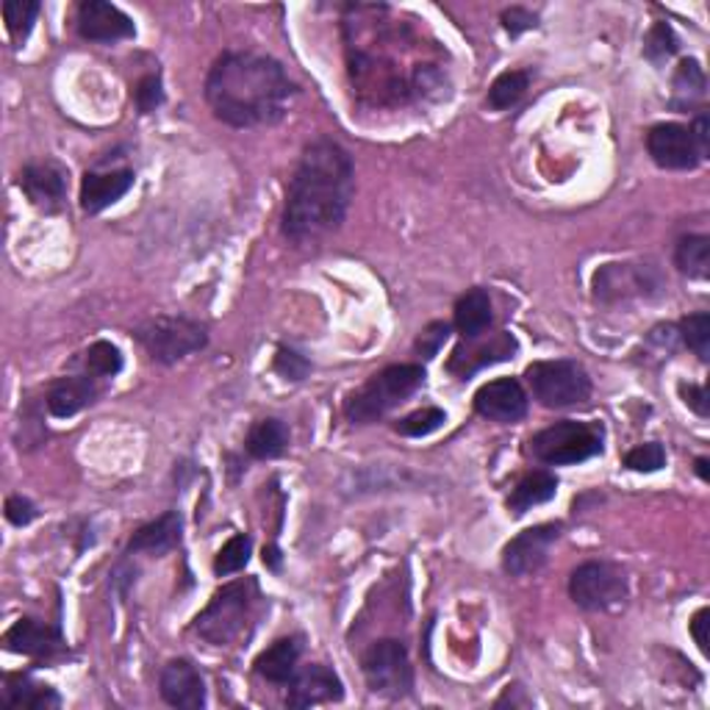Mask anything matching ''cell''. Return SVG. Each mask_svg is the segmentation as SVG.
Instances as JSON below:
<instances>
[{
  "mask_svg": "<svg viewBox=\"0 0 710 710\" xmlns=\"http://www.w3.org/2000/svg\"><path fill=\"white\" fill-rule=\"evenodd\" d=\"M356 192V172L345 147L317 139L303 150L283 206V234L292 241H314L339 228Z\"/></svg>",
  "mask_w": 710,
  "mask_h": 710,
  "instance_id": "cell-1",
  "label": "cell"
},
{
  "mask_svg": "<svg viewBox=\"0 0 710 710\" xmlns=\"http://www.w3.org/2000/svg\"><path fill=\"white\" fill-rule=\"evenodd\" d=\"M294 83L272 56L230 50L223 54L206 78V100L214 117L234 128L275 125L292 106Z\"/></svg>",
  "mask_w": 710,
  "mask_h": 710,
  "instance_id": "cell-2",
  "label": "cell"
},
{
  "mask_svg": "<svg viewBox=\"0 0 710 710\" xmlns=\"http://www.w3.org/2000/svg\"><path fill=\"white\" fill-rule=\"evenodd\" d=\"M425 383V370L419 364H394L372 375L345 405V414L352 425H370L388 414L394 405L412 397Z\"/></svg>",
  "mask_w": 710,
  "mask_h": 710,
  "instance_id": "cell-3",
  "label": "cell"
},
{
  "mask_svg": "<svg viewBox=\"0 0 710 710\" xmlns=\"http://www.w3.org/2000/svg\"><path fill=\"white\" fill-rule=\"evenodd\" d=\"M256 599H259V586L252 577L228 583L214 594L212 602L194 619V633L214 646L230 644L245 630Z\"/></svg>",
  "mask_w": 710,
  "mask_h": 710,
  "instance_id": "cell-4",
  "label": "cell"
},
{
  "mask_svg": "<svg viewBox=\"0 0 710 710\" xmlns=\"http://www.w3.org/2000/svg\"><path fill=\"white\" fill-rule=\"evenodd\" d=\"M533 459L546 466H572L602 452V428L588 422L564 419L530 439Z\"/></svg>",
  "mask_w": 710,
  "mask_h": 710,
  "instance_id": "cell-5",
  "label": "cell"
},
{
  "mask_svg": "<svg viewBox=\"0 0 710 710\" xmlns=\"http://www.w3.org/2000/svg\"><path fill=\"white\" fill-rule=\"evenodd\" d=\"M136 339L145 347L147 356L159 364H176L192 352L203 350L209 345L206 325L189 317H150L136 328Z\"/></svg>",
  "mask_w": 710,
  "mask_h": 710,
  "instance_id": "cell-6",
  "label": "cell"
},
{
  "mask_svg": "<svg viewBox=\"0 0 710 710\" xmlns=\"http://www.w3.org/2000/svg\"><path fill=\"white\" fill-rule=\"evenodd\" d=\"M525 377L544 408H572L591 397V377L577 361H536Z\"/></svg>",
  "mask_w": 710,
  "mask_h": 710,
  "instance_id": "cell-7",
  "label": "cell"
},
{
  "mask_svg": "<svg viewBox=\"0 0 710 710\" xmlns=\"http://www.w3.org/2000/svg\"><path fill=\"white\" fill-rule=\"evenodd\" d=\"M364 677L372 694L386 699H403L414 688V669L403 641L383 639L364 655Z\"/></svg>",
  "mask_w": 710,
  "mask_h": 710,
  "instance_id": "cell-8",
  "label": "cell"
},
{
  "mask_svg": "<svg viewBox=\"0 0 710 710\" xmlns=\"http://www.w3.org/2000/svg\"><path fill=\"white\" fill-rule=\"evenodd\" d=\"M570 597L586 611H605L624 602L628 577L608 561H586L570 577Z\"/></svg>",
  "mask_w": 710,
  "mask_h": 710,
  "instance_id": "cell-9",
  "label": "cell"
},
{
  "mask_svg": "<svg viewBox=\"0 0 710 710\" xmlns=\"http://www.w3.org/2000/svg\"><path fill=\"white\" fill-rule=\"evenodd\" d=\"M661 289L664 281L652 264H605L594 272V297L608 306L633 297H650Z\"/></svg>",
  "mask_w": 710,
  "mask_h": 710,
  "instance_id": "cell-10",
  "label": "cell"
},
{
  "mask_svg": "<svg viewBox=\"0 0 710 710\" xmlns=\"http://www.w3.org/2000/svg\"><path fill=\"white\" fill-rule=\"evenodd\" d=\"M561 539V525H536L522 530L517 539H511L503 550V570L514 577L536 575L546 564L550 550Z\"/></svg>",
  "mask_w": 710,
  "mask_h": 710,
  "instance_id": "cell-11",
  "label": "cell"
},
{
  "mask_svg": "<svg viewBox=\"0 0 710 710\" xmlns=\"http://www.w3.org/2000/svg\"><path fill=\"white\" fill-rule=\"evenodd\" d=\"M646 150L652 161L664 170H694L705 161L691 128L680 123H661L646 134Z\"/></svg>",
  "mask_w": 710,
  "mask_h": 710,
  "instance_id": "cell-12",
  "label": "cell"
},
{
  "mask_svg": "<svg viewBox=\"0 0 710 710\" xmlns=\"http://www.w3.org/2000/svg\"><path fill=\"white\" fill-rule=\"evenodd\" d=\"M514 352H517V339L511 334H505V330L492 336L481 334L475 339H464L455 347L452 359L447 361V370L452 375H459L461 381H466V377L486 370V367L514 359Z\"/></svg>",
  "mask_w": 710,
  "mask_h": 710,
  "instance_id": "cell-13",
  "label": "cell"
},
{
  "mask_svg": "<svg viewBox=\"0 0 710 710\" xmlns=\"http://www.w3.org/2000/svg\"><path fill=\"white\" fill-rule=\"evenodd\" d=\"M475 412L492 422L514 425L528 414V394H525L522 383L514 381V377H499V381L477 388Z\"/></svg>",
  "mask_w": 710,
  "mask_h": 710,
  "instance_id": "cell-14",
  "label": "cell"
},
{
  "mask_svg": "<svg viewBox=\"0 0 710 710\" xmlns=\"http://www.w3.org/2000/svg\"><path fill=\"white\" fill-rule=\"evenodd\" d=\"M78 34L89 42H120L136 34L134 20L106 0H87L78 7Z\"/></svg>",
  "mask_w": 710,
  "mask_h": 710,
  "instance_id": "cell-15",
  "label": "cell"
},
{
  "mask_svg": "<svg viewBox=\"0 0 710 710\" xmlns=\"http://www.w3.org/2000/svg\"><path fill=\"white\" fill-rule=\"evenodd\" d=\"M345 697L339 675L323 664H312L303 672H294L289 680L286 705L289 708H314V705L339 702Z\"/></svg>",
  "mask_w": 710,
  "mask_h": 710,
  "instance_id": "cell-16",
  "label": "cell"
},
{
  "mask_svg": "<svg viewBox=\"0 0 710 710\" xmlns=\"http://www.w3.org/2000/svg\"><path fill=\"white\" fill-rule=\"evenodd\" d=\"M159 691L161 699L172 708L183 710H200L206 705V683H203V675L194 669L192 661H170V664L161 669L159 677Z\"/></svg>",
  "mask_w": 710,
  "mask_h": 710,
  "instance_id": "cell-17",
  "label": "cell"
},
{
  "mask_svg": "<svg viewBox=\"0 0 710 710\" xmlns=\"http://www.w3.org/2000/svg\"><path fill=\"white\" fill-rule=\"evenodd\" d=\"M20 189L29 194V200L42 212L54 214L65 206L67 198V172L54 161L45 165H29L20 172Z\"/></svg>",
  "mask_w": 710,
  "mask_h": 710,
  "instance_id": "cell-18",
  "label": "cell"
},
{
  "mask_svg": "<svg viewBox=\"0 0 710 710\" xmlns=\"http://www.w3.org/2000/svg\"><path fill=\"white\" fill-rule=\"evenodd\" d=\"M7 644L12 652L29 657H54L65 652V639H61L59 628H50L45 622H36V619L14 622L7 633Z\"/></svg>",
  "mask_w": 710,
  "mask_h": 710,
  "instance_id": "cell-19",
  "label": "cell"
},
{
  "mask_svg": "<svg viewBox=\"0 0 710 710\" xmlns=\"http://www.w3.org/2000/svg\"><path fill=\"white\" fill-rule=\"evenodd\" d=\"M131 187H134V172L131 170L87 172L81 183V209L87 214H100L103 209L123 200Z\"/></svg>",
  "mask_w": 710,
  "mask_h": 710,
  "instance_id": "cell-20",
  "label": "cell"
},
{
  "mask_svg": "<svg viewBox=\"0 0 710 710\" xmlns=\"http://www.w3.org/2000/svg\"><path fill=\"white\" fill-rule=\"evenodd\" d=\"M98 377L92 375H67L59 377L54 386L47 388V412L56 419H70L78 412H83L87 405L94 403L98 397Z\"/></svg>",
  "mask_w": 710,
  "mask_h": 710,
  "instance_id": "cell-21",
  "label": "cell"
},
{
  "mask_svg": "<svg viewBox=\"0 0 710 710\" xmlns=\"http://www.w3.org/2000/svg\"><path fill=\"white\" fill-rule=\"evenodd\" d=\"M300 655H303V639L300 635L275 641L256 657V675L264 677L267 683H275V686H289V680L297 672Z\"/></svg>",
  "mask_w": 710,
  "mask_h": 710,
  "instance_id": "cell-22",
  "label": "cell"
},
{
  "mask_svg": "<svg viewBox=\"0 0 710 710\" xmlns=\"http://www.w3.org/2000/svg\"><path fill=\"white\" fill-rule=\"evenodd\" d=\"M181 517H178L176 511L165 514V517H159L156 522L136 530L134 539L128 541V552L131 555H139V552L156 557L165 555V552L176 550V546L181 544Z\"/></svg>",
  "mask_w": 710,
  "mask_h": 710,
  "instance_id": "cell-23",
  "label": "cell"
},
{
  "mask_svg": "<svg viewBox=\"0 0 710 710\" xmlns=\"http://www.w3.org/2000/svg\"><path fill=\"white\" fill-rule=\"evenodd\" d=\"M555 492L557 477L552 475V472H530V475H525L522 481L514 486L511 497H508V511H514V517H522V514H528L536 505L550 503V499L555 497Z\"/></svg>",
  "mask_w": 710,
  "mask_h": 710,
  "instance_id": "cell-24",
  "label": "cell"
},
{
  "mask_svg": "<svg viewBox=\"0 0 710 710\" xmlns=\"http://www.w3.org/2000/svg\"><path fill=\"white\" fill-rule=\"evenodd\" d=\"M492 325V297L486 289H472L455 306V328L464 339H475Z\"/></svg>",
  "mask_w": 710,
  "mask_h": 710,
  "instance_id": "cell-25",
  "label": "cell"
},
{
  "mask_svg": "<svg viewBox=\"0 0 710 710\" xmlns=\"http://www.w3.org/2000/svg\"><path fill=\"white\" fill-rule=\"evenodd\" d=\"M3 705H9V708L50 710L59 708L61 697L50 686L34 683L31 677H9L7 691H3Z\"/></svg>",
  "mask_w": 710,
  "mask_h": 710,
  "instance_id": "cell-26",
  "label": "cell"
},
{
  "mask_svg": "<svg viewBox=\"0 0 710 710\" xmlns=\"http://www.w3.org/2000/svg\"><path fill=\"white\" fill-rule=\"evenodd\" d=\"M289 447V428L281 419H259L247 433V452L252 459L270 461L283 455Z\"/></svg>",
  "mask_w": 710,
  "mask_h": 710,
  "instance_id": "cell-27",
  "label": "cell"
},
{
  "mask_svg": "<svg viewBox=\"0 0 710 710\" xmlns=\"http://www.w3.org/2000/svg\"><path fill=\"white\" fill-rule=\"evenodd\" d=\"M675 264L683 275L705 281L710 272V239L708 236H686L675 250Z\"/></svg>",
  "mask_w": 710,
  "mask_h": 710,
  "instance_id": "cell-28",
  "label": "cell"
},
{
  "mask_svg": "<svg viewBox=\"0 0 710 710\" xmlns=\"http://www.w3.org/2000/svg\"><path fill=\"white\" fill-rule=\"evenodd\" d=\"M530 78L528 72L522 70H508L503 76L494 78V83L488 87V106L494 112H505V109L517 106L519 100H522L525 89H528Z\"/></svg>",
  "mask_w": 710,
  "mask_h": 710,
  "instance_id": "cell-29",
  "label": "cell"
},
{
  "mask_svg": "<svg viewBox=\"0 0 710 710\" xmlns=\"http://www.w3.org/2000/svg\"><path fill=\"white\" fill-rule=\"evenodd\" d=\"M83 367L87 375L92 377H114L123 370V352L112 341H94L87 352H83Z\"/></svg>",
  "mask_w": 710,
  "mask_h": 710,
  "instance_id": "cell-30",
  "label": "cell"
},
{
  "mask_svg": "<svg viewBox=\"0 0 710 710\" xmlns=\"http://www.w3.org/2000/svg\"><path fill=\"white\" fill-rule=\"evenodd\" d=\"M705 98V72L697 59H686L675 72V103L694 106Z\"/></svg>",
  "mask_w": 710,
  "mask_h": 710,
  "instance_id": "cell-31",
  "label": "cell"
},
{
  "mask_svg": "<svg viewBox=\"0 0 710 710\" xmlns=\"http://www.w3.org/2000/svg\"><path fill=\"white\" fill-rule=\"evenodd\" d=\"M250 552H252L250 536L239 533L234 536V539H228L223 550L217 552V557H214V575L228 577V575H236V572H241L247 566V561H250Z\"/></svg>",
  "mask_w": 710,
  "mask_h": 710,
  "instance_id": "cell-32",
  "label": "cell"
},
{
  "mask_svg": "<svg viewBox=\"0 0 710 710\" xmlns=\"http://www.w3.org/2000/svg\"><path fill=\"white\" fill-rule=\"evenodd\" d=\"M40 3L36 0H9L3 3V18H7V29L14 42H23L34 29L36 18H40Z\"/></svg>",
  "mask_w": 710,
  "mask_h": 710,
  "instance_id": "cell-33",
  "label": "cell"
},
{
  "mask_svg": "<svg viewBox=\"0 0 710 710\" xmlns=\"http://www.w3.org/2000/svg\"><path fill=\"white\" fill-rule=\"evenodd\" d=\"M444 422H447V414L441 412V408H433V405H430V408H422V412H414L405 419H399L397 433L408 436V439H422V436L436 433Z\"/></svg>",
  "mask_w": 710,
  "mask_h": 710,
  "instance_id": "cell-34",
  "label": "cell"
},
{
  "mask_svg": "<svg viewBox=\"0 0 710 710\" xmlns=\"http://www.w3.org/2000/svg\"><path fill=\"white\" fill-rule=\"evenodd\" d=\"M683 341L699 356V361L710 359V317L705 312L688 314L680 323Z\"/></svg>",
  "mask_w": 710,
  "mask_h": 710,
  "instance_id": "cell-35",
  "label": "cell"
},
{
  "mask_svg": "<svg viewBox=\"0 0 710 710\" xmlns=\"http://www.w3.org/2000/svg\"><path fill=\"white\" fill-rule=\"evenodd\" d=\"M624 466L633 472H657L666 466V450L657 441L650 444H639L624 455Z\"/></svg>",
  "mask_w": 710,
  "mask_h": 710,
  "instance_id": "cell-36",
  "label": "cell"
},
{
  "mask_svg": "<svg viewBox=\"0 0 710 710\" xmlns=\"http://www.w3.org/2000/svg\"><path fill=\"white\" fill-rule=\"evenodd\" d=\"M644 50L652 61H664V59H669V56H675L677 54V36H675V31H672V25L657 23L655 29L646 34Z\"/></svg>",
  "mask_w": 710,
  "mask_h": 710,
  "instance_id": "cell-37",
  "label": "cell"
},
{
  "mask_svg": "<svg viewBox=\"0 0 710 710\" xmlns=\"http://www.w3.org/2000/svg\"><path fill=\"white\" fill-rule=\"evenodd\" d=\"M134 100L136 109L142 114H150L165 103V89H161V78L159 76H145L134 89Z\"/></svg>",
  "mask_w": 710,
  "mask_h": 710,
  "instance_id": "cell-38",
  "label": "cell"
},
{
  "mask_svg": "<svg viewBox=\"0 0 710 710\" xmlns=\"http://www.w3.org/2000/svg\"><path fill=\"white\" fill-rule=\"evenodd\" d=\"M275 370L281 372L286 381H303V377L312 372V364H308V361L303 359L300 352L289 350V347H281L275 356Z\"/></svg>",
  "mask_w": 710,
  "mask_h": 710,
  "instance_id": "cell-39",
  "label": "cell"
},
{
  "mask_svg": "<svg viewBox=\"0 0 710 710\" xmlns=\"http://www.w3.org/2000/svg\"><path fill=\"white\" fill-rule=\"evenodd\" d=\"M447 336H450V325H447V323L428 325V328L422 330V336H419V341H417L419 352H422L425 359H433L436 352H439V347L447 341Z\"/></svg>",
  "mask_w": 710,
  "mask_h": 710,
  "instance_id": "cell-40",
  "label": "cell"
},
{
  "mask_svg": "<svg viewBox=\"0 0 710 710\" xmlns=\"http://www.w3.org/2000/svg\"><path fill=\"white\" fill-rule=\"evenodd\" d=\"M7 519L14 528H25V525H31L36 519V505L31 499L14 494V497L7 499Z\"/></svg>",
  "mask_w": 710,
  "mask_h": 710,
  "instance_id": "cell-41",
  "label": "cell"
},
{
  "mask_svg": "<svg viewBox=\"0 0 710 710\" xmlns=\"http://www.w3.org/2000/svg\"><path fill=\"white\" fill-rule=\"evenodd\" d=\"M680 397L683 403L691 408L697 417L708 419L710 417V399H708V388L705 386H697V383H683L680 386Z\"/></svg>",
  "mask_w": 710,
  "mask_h": 710,
  "instance_id": "cell-42",
  "label": "cell"
},
{
  "mask_svg": "<svg viewBox=\"0 0 710 710\" xmlns=\"http://www.w3.org/2000/svg\"><path fill=\"white\" fill-rule=\"evenodd\" d=\"M503 25H505V31H508V34L517 36V34H522V31L536 29V14L528 12V9H519V7L505 9V12H503Z\"/></svg>",
  "mask_w": 710,
  "mask_h": 710,
  "instance_id": "cell-43",
  "label": "cell"
},
{
  "mask_svg": "<svg viewBox=\"0 0 710 710\" xmlns=\"http://www.w3.org/2000/svg\"><path fill=\"white\" fill-rule=\"evenodd\" d=\"M708 624H710V611H708V608H699V611L694 613V619H691V635H694V641H697V646H699V652H702V655H710Z\"/></svg>",
  "mask_w": 710,
  "mask_h": 710,
  "instance_id": "cell-44",
  "label": "cell"
},
{
  "mask_svg": "<svg viewBox=\"0 0 710 710\" xmlns=\"http://www.w3.org/2000/svg\"><path fill=\"white\" fill-rule=\"evenodd\" d=\"M691 134H694V139H697V145H699V150H702V156L705 159H708V154H710V128H708V114H699L697 120H694V125H691Z\"/></svg>",
  "mask_w": 710,
  "mask_h": 710,
  "instance_id": "cell-45",
  "label": "cell"
},
{
  "mask_svg": "<svg viewBox=\"0 0 710 710\" xmlns=\"http://www.w3.org/2000/svg\"><path fill=\"white\" fill-rule=\"evenodd\" d=\"M697 475L702 477L705 483L710 481V472H708V459H697Z\"/></svg>",
  "mask_w": 710,
  "mask_h": 710,
  "instance_id": "cell-46",
  "label": "cell"
},
{
  "mask_svg": "<svg viewBox=\"0 0 710 710\" xmlns=\"http://www.w3.org/2000/svg\"><path fill=\"white\" fill-rule=\"evenodd\" d=\"M264 564H270L272 570H278V550H275V546L264 550Z\"/></svg>",
  "mask_w": 710,
  "mask_h": 710,
  "instance_id": "cell-47",
  "label": "cell"
}]
</instances>
